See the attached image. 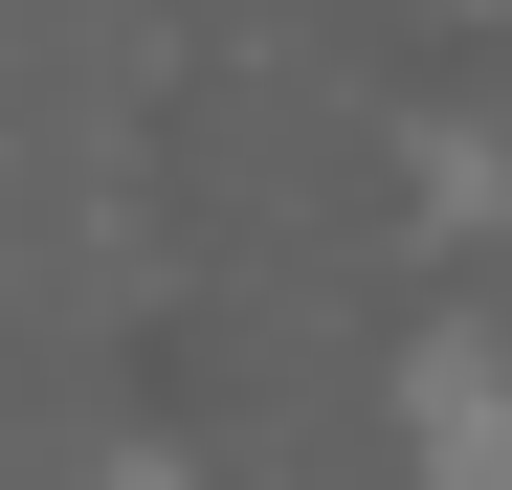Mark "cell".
Segmentation results:
<instances>
[{
	"label": "cell",
	"instance_id": "1",
	"mask_svg": "<svg viewBox=\"0 0 512 490\" xmlns=\"http://www.w3.org/2000/svg\"><path fill=\"white\" fill-rule=\"evenodd\" d=\"M401 424H423V490H512V357L490 335H423L401 357Z\"/></svg>",
	"mask_w": 512,
	"mask_h": 490
}]
</instances>
